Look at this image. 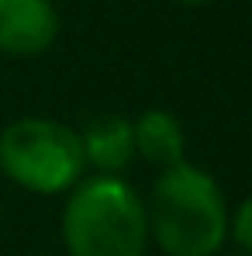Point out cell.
<instances>
[{
	"label": "cell",
	"instance_id": "6da1fadb",
	"mask_svg": "<svg viewBox=\"0 0 252 256\" xmlns=\"http://www.w3.org/2000/svg\"><path fill=\"white\" fill-rule=\"evenodd\" d=\"M142 204L149 239L166 256H218L228 242V201L221 184L194 163L163 170Z\"/></svg>",
	"mask_w": 252,
	"mask_h": 256
},
{
	"label": "cell",
	"instance_id": "7a4b0ae2",
	"mask_svg": "<svg viewBox=\"0 0 252 256\" xmlns=\"http://www.w3.org/2000/svg\"><path fill=\"white\" fill-rule=\"evenodd\" d=\"M69 256H145L149 225L138 190L121 176H90L62 208Z\"/></svg>",
	"mask_w": 252,
	"mask_h": 256
},
{
	"label": "cell",
	"instance_id": "3957f363",
	"mask_svg": "<svg viewBox=\"0 0 252 256\" xmlns=\"http://www.w3.org/2000/svg\"><path fill=\"white\" fill-rule=\"evenodd\" d=\"M86 163L80 132L52 118H17L0 132V173L35 194H66Z\"/></svg>",
	"mask_w": 252,
	"mask_h": 256
},
{
	"label": "cell",
	"instance_id": "277c9868",
	"mask_svg": "<svg viewBox=\"0 0 252 256\" xmlns=\"http://www.w3.org/2000/svg\"><path fill=\"white\" fill-rule=\"evenodd\" d=\"M59 10L52 0H0V52L14 59L42 56L59 38Z\"/></svg>",
	"mask_w": 252,
	"mask_h": 256
},
{
	"label": "cell",
	"instance_id": "5b68a950",
	"mask_svg": "<svg viewBox=\"0 0 252 256\" xmlns=\"http://www.w3.org/2000/svg\"><path fill=\"white\" fill-rule=\"evenodd\" d=\"M76 132H80V146H83V163L93 166L97 176H121L135 163L131 118L97 114L93 122H86Z\"/></svg>",
	"mask_w": 252,
	"mask_h": 256
},
{
	"label": "cell",
	"instance_id": "8992f818",
	"mask_svg": "<svg viewBox=\"0 0 252 256\" xmlns=\"http://www.w3.org/2000/svg\"><path fill=\"white\" fill-rule=\"evenodd\" d=\"M135 135V160H145L152 170H173L187 163V135L180 118L166 108H145L138 118H131Z\"/></svg>",
	"mask_w": 252,
	"mask_h": 256
},
{
	"label": "cell",
	"instance_id": "52a82bcc",
	"mask_svg": "<svg viewBox=\"0 0 252 256\" xmlns=\"http://www.w3.org/2000/svg\"><path fill=\"white\" fill-rule=\"evenodd\" d=\"M228 236L235 239L242 256H252V194L228 214Z\"/></svg>",
	"mask_w": 252,
	"mask_h": 256
},
{
	"label": "cell",
	"instance_id": "ba28073f",
	"mask_svg": "<svg viewBox=\"0 0 252 256\" xmlns=\"http://www.w3.org/2000/svg\"><path fill=\"white\" fill-rule=\"evenodd\" d=\"M176 4H183V7H201V4H208V0H176Z\"/></svg>",
	"mask_w": 252,
	"mask_h": 256
}]
</instances>
